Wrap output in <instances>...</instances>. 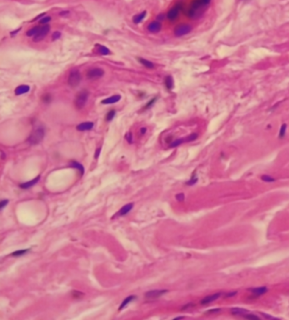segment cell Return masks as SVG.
Returning a JSON list of instances; mask_svg holds the SVG:
<instances>
[{"label": "cell", "instance_id": "obj_10", "mask_svg": "<svg viewBox=\"0 0 289 320\" xmlns=\"http://www.w3.org/2000/svg\"><path fill=\"white\" fill-rule=\"evenodd\" d=\"M221 296H222V293L221 292L215 293V294H214V295L208 296V297H204V299L201 300L200 303L202 304V305H206V304L210 303V302H213L216 301L217 299H219Z\"/></svg>", "mask_w": 289, "mask_h": 320}, {"label": "cell", "instance_id": "obj_23", "mask_svg": "<svg viewBox=\"0 0 289 320\" xmlns=\"http://www.w3.org/2000/svg\"><path fill=\"white\" fill-rule=\"evenodd\" d=\"M99 47V53L102 55H109L110 54V50L108 48H106L104 45H98Z\"/></svg>", "mask_w": 289, "mask_h": 320}, {"label": "cell", "instance_id": "obj_4", "mask_svg": "<svg viewBox=\"0 0 289 320\" xmlns=\"http://www.w3.org/2000/svg\"><path fill=\"white\" fill-rule=\"evenodd\" d=\"M82 76L81 73L78 70H73L71 71L68 77V84L71 87H76L81 82Z\"/></svg>", "mask_w": 289, "mask_h": 320}, {"label": "cell", "instance_id": "obj_21", "mask_svg": "<svg viewBox=\"0 0 289 320\" xmlns=\"http://www.w3.org/2000/svg\"><path fill=\"white\" fill-rule=\"evenodd\" d=\"M71 167H72V168H75V169H76V170H78L79 171L81 172V175H84V167L83 165H82L80 163H78V162H76V161H72L71 163Z\"/></svg>", "mask_w": 289, "mask_h": 320}, {"label": "cell", "instance_id": "obj_34", "mask_svg": "<svg viewBox=\"0 0 289 320\" xmlns=\"http://www.w3.org/2000/svg\"><path fill=\"white\" fill-rule=\"evenodd\" d=\"M9 200H7V199H5V200H3V201H1V203H0V209L1 210H3L4 208V207L5 206H7L8 205V203H9Z\"/></svg>", "mask_w": 289, "mask_h": 320}, {"label": "cell", "instance_id": "obj_46", "mask_svg": "<svg viewBox=\"0 0 289 320\" xmlns=\"http://www.w3.org/2000/svg\"><path fill=\"white\" fill-rule=\"evenodd\" d=\"M1 153H2V159H4V158H5V155H4V152H3V151H2Z\"/></svg>", "mask_w": 289, "mask_h": 320}, {"label": "cell", "instance_id": "obj_9", "mask_svg": "<svg viewBox=\"0 0 289 320\" xmlns=\"http://www.w3.org/2000/svg\"><path fill=\"white\" fill-rule=\"evenodd\" d=\"M168 291L167 290H154V291H149L145 293V297L148 299H154L161 297L162 295L165 294Z\"/></svg>", "mask_w": 289, "mask_h": 320}, {"label": "cell", "instance_id": "obj_2", "mask_svg": "<svg viewBox=\"0 0 289 320\" xmlns=\"http://www.w3.org/2000/svg\"><path fill=\"white\" fill-rule=\"evenodd\" d=\"M88 92L86 90L81 91L80 92H78L76 97V99L74 101V104L77 109H82L85 107V105L88 102Z\"/></svg>", "mask_w": 289, "mask_h": 320}, {"label": "cell", "instance_id": "obj_38", "mask_svg": "<svg viewBox=\"0 0 289 320\" xmlns=\"http://www.w3.org/2000/svg\"><path fill=\"white\" fill-rule=\"evenodd\" d=\"M126 141H127L128 142L132 143V134H131V133H127V134L126 135Z\"/></svg>", "mask_w": 289, "mask_h": 320}, {"label": "cell", "instance_id": "obj_36", "mask_svg": "<svg viewBox=\"0 0 289 320\" xmlns=\"http://www.w3.org/2000/svg\"><path fill=\"white\" fill-rule=\"evenodd\" d=\"M50 21H51V17L48 16V17H45V18H43V19H41L39 22H40V24H47V23L49 22Z\"/></svg>", "mask_w": 289, "mask_h": 320}, {"label": "cell", "instance_id": "obj_7", "mask_svg": "<svg viewBox=\"0 0 289 320\" xmlns=\"http://www.w3.org/2000/svg\"><path fill=\"white\" fill-rule=\"evenodd\" d=\"M104 70L100 68H93L89 70L87 73V77L90 80H95V79H99L104 76Z\"/></svg>", "mask_w": 289, "mask_h": 320}, {"label": "cell", "instance_id": "obj_45", "mask_svg": "<svg viewBox=\"0 0 289 320\" xmlns=\"http://www.w3.org/2000/svg\"><path fill=\"white\" fill-rule=\"evenodd\" d=\"M184 319V317H177V318H175L174 319L175 320H179V319Z\"/></svg>", "mask_w": 289, "mask_h": 320}, {"label": "cell", "instance_id": "obj_40", "mask_svg": "<svg viewBox=\"0 0 289 320\" xmlns=\"http://www.w3.org/2000/svg\"><path fill=\"white\" fill-rule=\"evenodd\" d=\"M237 293H238V291H231V292L227 293V294L226 295V298L232 297H234V296H236V295H237Z\"/></svg>", "mask_w": 289, "mask_h": 320}, {"label": "cell", "instance_id": "obj_26", "mask_svg": "<svg viewBox=\"0 0 289 320\" xmlns=\"http://www.w3.org/2000/svg\"><path fill=\"white\" fill-rule=\"evenodd\" d=\"M183 142H186V138H181V139H177L176 141L172 142L171 145H170V148H176L178 146H180L181 144H182Z\"/></svg>", "mask_w": 289, "mask_h": 320}, {"label": "cell", "instance_id": "obj_6", "mask_svg": "<svg viewBox=\"0 0 289 320\" xmlns=\"http://www.w3.org/2000/svg\"><path fill=\"white\" fill-rule=\"evenodd\" d=\"M182 9V4L181 3H179L177 4L174 6L173 8H171L169 12L167 13V18L171 21H174L178 16H179V14H180V11Z\"/></svg>", "mask_w": 289, "mask_h": 320}, {"label": "cell", "instance_id": "obj_22", "mask_svg": "<svg viewBox=\"0 0 289 320\" xmlns=\"http://www.w3.org/2000/svg\"><path fill=\"white\" fill-rule=\"evenodd\" d=\"M146 15H147V12L146 11H143V12H142V13H140V14H138V15H137L136 16H134L133 17V22L135 23V24H138V23H140L143 19L145 18V16H146Z\"/></svg>", "mask_w": 289, "mask_h": 320}, {"label": "cell", "instance_id": "obj_19", "mask_svg": "<svg viewBox=\"0 0 289 320\" xmlns=\"http://www.w3.org/2000/svg\"><path fill=\"white\" fill-rule=\"evenodd\" d=\"M135 298H137V297H135V296H130V297H127L126 298V299L123 301L122 302H121V306H120V308H119V310L121 311V310H122L123 308H125L127 306L128 304L130 303L131 302H132V301H133Z\"/></svg>", "mask_w": 289, "mask_h": 320}, {"label": "cell", "instance_id": "obj_17", "mask_svg": "<svg viewBox=\"0 0 289 320\" xmlns=\"http://www.w3.org/2000/svg\"><path fill=\"white\" fill-rule=\"evenodd\" d=\"M250 291L256 296H262L264 294L268 292L267 287H258V288H253L250 289Z\"/></svg>", "mask_w": 289, "mask_h": 320}, {"label": "cell", "instance_id": "obj_24", "mask_svg": "<svg viewBox=\"0 0 289 320\" xmlns=\"http://www.w3.org/2000/svg\"><path fill=\"white\" fill-rule=\"evenodd\" d=\"M165 86L168 90H171L174 86V81H173L172 77L171 76H168L165 79Z\"/></svg>", "mask_w": 289, "mask_h": 320}, {"label": "cell", "instance_id": "obj_37", "mask_svg": "<svg viewBox=\"0 0 289 320\" xmlns=\"http://www.w3.org/2000/svg\"><path fill=\"white\" fill-rule=\"evenodd\" d=\"M60 36H61V33H60V32H54V33L53 34V37H52V38H53V40H57V39L60 38Z\"/></svg>", "mask_w": 289, "mask_h": 320}, {"label": "cell", "instance_id": "obj_16", "mask_svg": "<svg viewBox=\"0 0 289 320\" xmlns=\"http://www.w3.org/2000/svg\"><path fill=\"white\" fill-rule=\"evenodd\" d=\"M132 208H133V203H128V204L125 205L124 207H122V208L120 209L118 214L120 216L126 215L128 213L131 212V210L132 209Z\"/></svg>", "mask_w": 289, "mask_h": 320}, {"label": "cell", "instance_id": "obj_42", "mask_svg": "<svg viewBox=\"0 0 289 320\" xmlns=\"http://www.w3.org/2000/svg\"><path fill=\"white\" fill-rule=\"evenodd\" d=\"M100 152H101V148H99L97 149V151H96V153H95V154H94L95 159H98V158H99V154H100Z\"/></svg>", "mask_w": 289, "mask_h": 320}, {"label": "cell", "instance_id": "obj_25", "mask_svg": "<svg viewBox=\"0 0 289 320\" xmlns=\"http://www.w3.org/2000/svg\"><path fill=\"white\" fill-rule=\"evenodd\" d=\"M287 128H288V125L286 123L282 125V126L280 128V131H279V138L280 139L284 138L285 135H286V132H287Z\"/></svg>", "mask_w": 289, "mask_h": 320}, {"label": "cell", "instance_id": "obj_28", "mask_svg": "<svg viewBox=\"0 0 289 320\" xmlns=\"http://www.w3.org/2000/svg\"><path fill=\"white\" fill-rule=\"evenodd\" d=\"M261 180L267 183H271L276 181V180L274 178H272L271 175H263L261 176Z\"/></svg>", "mask_w": 289, "mask_h": 320}, {"label": "cell", "instance_id": "obj_29", "mask_svg": "<svg viewBox=\"0 0 289 320\" xmlns=\"http://www.w3.org/2000/svg\"><path fill=\"white\" fill-rule=\"evenodd\" d=\"M198 137H199V134H198V133H193V134L189 135L188 137H186V142H193V141H195Z\"/></svg>", "mask_w": 289, "mask_h": 320}, {"label": "cell", "instance_id": "obj_31", "mask_svg": "<svg viewBox=\"0 0 289 320\" xmlns=\"http://www.w3.org/2000/svg\"><path fill=\"white\" fill-rule=\"evenodd\" d=\"M243 318H245L246 319H249V320H259L260 319L257 315L254 314H249V313H246L245 315L243 316Z\"/></svg>", "mask_w": 289, "mask_h": 320}, {"label": "cell", "instance_id": "obj_5", "mask_svg": "<svg viewBox=\"0 0 289 320\" xmlns=\"http://www.w3.org/2000/svg\"><path fill=\"white\" fill-rule=\"evenodd\" d=\"M193 30V27L190 26V25H188V24H181V25H178L175 28L174 30V34L176 37H183L187 34L190 33Z\"/></svg>", "mask_w": 289, "mask_h": 320}, {"label": "cell", "instance_id": "obj_3", "mask_svg": "<svg viewBox=\"0 0 289 320\" xmlns=\"http://www.w3.org/2000/svg\"><path fill=\"white\" fill-rule=\"evenodd\" d=\"M43 137H44V130L43 128H38L31 134L30 137L28 138V142L32 145H37L43 141Z\"/></svg>", "mask_w": 289, "mask_h": 320}, {"label": "cell", "instance_id": "obj_44", "mask_svg": "<svg viewBox=\"0 0 289 320\" xmlns=\"http://www.w3.org/2000/svg\"><path fill=\"white\" fill-rule=\"evenodd\" d=\"M146 131H147V129H146L145 127H143V128L141 129V133H142V134H144V133L146 132Z\"/></svg>", "mask_w": 289, "mask_h": 320}, {"label": "cell", "instance_id": "obj_35", "mask_svg": "<svg viewBox=\"0 0 289 320\" xmlns=\"http://www.w3.org/2000/svg\"><path fill=\"white\" fill-rule=\"evenodd\" d=\"M176 198L178 202H182L185 199V195L183 193H179L176 196Z\"/></svg>", "mask_w": 289, "mask_h": 320}, {"label": "cell", "instance_id": "obj_15", "mask_svg": "<svg viewBox=\"0 0 289 320\" xmlns=\"http://www.w3.org/2000/svg\"><path fill=\"white\" fill-rule=\"evenodd\" d=\"M29 91H30V87H29V86L21 85V86H19V87H17L16 88H15V95H17V96H20V95L26 93Z\"/></svg>", "mask_w": 289, "mask_h": 320}, {"label": "cell", "instance_id": "obj_18", "mask_svg": "<svg viewBox=\"0 0 289 320\" xmlns=\"http://www.w3.org/2000/svg\"><path fill=\"white\" fill-rule=\"evenodd\" d=\"M232 313L235 316H243L246 313H249V310L244 308H232Z\"/></svg>", "mask_w": 289, "mask_h": 320}, {"label": "cell", "instance_id": "obj_33", "mask_svg": "<svg viewBox=\"0 0 289 320\" xmlns=\"http://www.w3.org/2000/svg\"><path fill=\"white\" fill-rule=\"evenodd\" d=\"M198 180H199V179H198V177H196L194 175V176L192 177V179H191L190 181H188L186 183V184H187L188 186H193V185H195L196 183L198 182Z\"/></svg>", "mask_w": 289, "mask_h": 320}, {"label": "cell", "instance_id": "obj_30", "mask_svg": "<svg viewBox=\"0 0 289 320\" xmlns=\"http://www.w3.org/2000/svg\"><path fill=\"white\" fill-rule=\"evenodd\" d=\"M29 249H24V250H18V251H15V252L12 253V256L14 257H20V256H22L24 254H26V252H28Z\"/></svg>", "mask_w": 289, "mask_h": 320}, {"label": "cell", "instance_id": "obj_12", "mask_svg": "<svg viewBox=\"0 0 289 320\" xmlns=\"http://www.w3.org/2000/svg\"><path fill=\"white\" fill-rule=\"evenodd\" d=\"M93 122H83L80 125H78L76 126V129L79 131H90L93 129Z\"/></svg>", "mask_w": 289, "mask_h": 320}, {"label": "cell", "instance_id": "obj_43", "mask_svg": "<svg viewBox=\"0 0 289 320\" xmlns=\"http://www.w3.org/2000/svg\"><path fill=\"white\" fill-rule=\"evenodd\" d=\"M220 311H221V309L220 308L213 309V310H210V311H209V313H216V312H220Z\"/></svg>", "mask_w": 289, "mask_h": 320}, {"label": "cell", "instance_id": "obj_1", "mask_svg": "<svg viewBox=\"0 0 289 320\" xmlns=\"http://www.w3.org/2000/svg\"><path fill=\"white\" fill-rule=\"evenodd\" d=\"M206 6L207 5L204 3L203 0H194L191 4V7L188 12V15L190 18L199 17L203 12L204 11Z\"/></svg>", "mask_w": 289, "mask_h": 320}, {"label": "cell", "instance_id": "obj_27", "mask_svg": "<svg viewBox=\"0 0 289 320\" xmlns=\"http://www.w3.org/2000/svg\"><path fill=\"white\" fill-rule=\"evenodd\" d=\"M40 28L41 27H39V26H35V27L30 29L27 32H26V36H27V37H34L35 35L38 34L39 30H40Z\"/></svg>", "mask_w": 289, "mask_h": 320}, {"label": "cell", "instance_id": "obj_41", "mask_svg": "<svg viewBox=\"0 0 289 320\" xmlns=\"http://www.w3.org/2000/svg\"><path fill=\"white\" fill-rule=\"evenodd\" d=\"M155 101H156V98H153V99L151 100V101H150V102H149V103H147V105H146V106H145V109H148V108H149V107H150L151 105L154 104V102H155Z\"/></svg>", "mask_w": 289, "mask_h": 320}, {"label": "cell", "instance_id": "obj_32", "mask_svg": "<svg viewBox=\"0 0 289 320\" xmlns=\"http://www.w3.org/2000/svg\"><path fill=\"white\" fill-rule=\"evenodd\" d=\"M115 116V110H110L106 115V120L107 121H110L114 119V117Z\"/></svg>", "mask_w": 289, "mask_h": 320}, {"label": "cell", "instance_id": "obj_13", "mask_svg": "<svg viewBox=\"0 0 289 320\" xmlns=\"http://www.w3.org/2000/svg\"><path fill=\"white\" fill-rule=\"evenodd\" d=\"M121 98V97L120 95H114V96H111L106 99L102 100V103L103 104H113V103H115L117 102H119Z\"/></svg>", "mask_w": 289, "mask_h": 320}, {"label": "cell", "instance_id": "obj_20", "mask_svg": "<svg viewBox=\"0 0 289 320\" xmlns=\"http://www.w3.org/2000/svg\"><path fill=\"white\" fill-rule=\"evenodd\" d=\"M138 61L143 66L148 68V69H154V65L151 61L148 60V59H143V58H138Z\"/></svg>", "mask_w": 289, "mask_h": 320}, {"label": "cell", "instance_id": "obj_39", "mask_svg": "<svg viewBox=\"0 0 289 320\" xmlns=\"http://www.w3.org/2000/svg\"><path fill=\"white\" fill-rule=\"evenodd\" d=\"M262 315L265 317V318H266V319H271V320H279L280 319H277V318H274V317H271V315H267L265 314V313H262Z\"/></svg>", "mask_w": 289, "mask_h": 320}, {"label": "cell", "instance_id": "obj_8", "mask_svg": "<svg viewBox=\"0 0 289 320\" xmlns=\"http://www.w3.org/2000/svg\"><path fill=\"white\" fill-rule=\"evenodd\" d=\"M50 31V26L49 25H45L43 26L40 28L39 32H38L37 35H35L33 37V41L38 43V42H40L42 40H43L44 37L47 36V34Z\"/></svg>", "mask_w": 289, "mask_h": 320}, {"label": "cell", "instance_id": "obj_11", "mask_svg": "<svg viewBox=\"0 0 289 320\" xmlns=\"http://www.w3.org/2000/svg\"><path fill=\"white\" fill-rule=\"evenodd\" d=\"M161 24L159 21H153L148 26V30L152 33H157L161 30Z\"/></svg>", "mask_w": 289, "mask_h": 320}, {"label": "cell", "instance_id": "obj_14", "mask_svg": "<svg viewBox=\"0 0 289 320\" xmlns=\"http://www.w3.org/2000/svg\"><path fill=\"white\" fill-rule=\"evenodd\" d=\"M40 175H38V176H37L35 179H33V180H32V181H27V182H25V183H22V184H21L20 185V186L22 188V189H28V188H31V187H32L33 186H35L37 183L39 181V180H40Z\"/></svg>", "mask_w": 289, "mask_h": 320}]
</instances>
